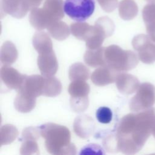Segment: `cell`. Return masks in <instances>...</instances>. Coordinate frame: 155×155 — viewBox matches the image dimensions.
<instances>
[{
    "label": "cell",
    "instance_id": "4316f807",
    "mask_svg": "<svg viewBox=\"0 0 155 155\" xmlns=\"http://www.w3.org/2000/svg\"><path fill=\"white\" fill-rule=\"evenodd\" d=\"M95 23L102 28L106 33L107 37L110 36L113 33L114 30V24L113 21L108 17H101L95 22Z\"/></svg>",
    "mask_w": 155,
    "mask_h": 155
},
{
    "label": "cell",
    "instance_id": "cb8c5ba5",
    "mask_svg": "<svg viewBox=\"0 0 155 155\" xmlns=\"http://www.w3.org/2000/svg\"><path fill=\"white\" fill-rule=\"evenodd\" d=\"M116 82L117 87L121 93H129L132 91L133 87V79L130 75L118 74Z\"/></svg>",
    "mask_w": 155,
    "mask_h": 155
},
{
    "label": "cell",
    "instance_id": "836d02e7",
    "mask_svg": "<svg viewBox=\"0 0 155 155\" xmlns=\"http://www.w3.org/2000/svg\"><path fill=\"white\" fill-rule=\"evenodd\" d=\"M147 2H150V3H152V2H155V0H146Z\"/></svg>",
    "mask_w": 155,
    "mask_h": 155
},
{
    "label": "cell",
    "instance_id": "5b68a950",
    "mask_svg": "<svg viewBox=\"0 0 155 155\" xmlns=\"http://www.w3.org/2000/svg\"><path fill=\"white\" fill-rule=\"evenodd\" d=\"M43 85L44 76L42 75H26L22 86L17 91L36 98L42 95Z\"/></svg>",
    "mask_w": 155,
    "mask_h": 155
},
{
    "label": "cell",
    "instance_id": "ffe728a7",
    "mask_svg": "<svg viewBox=\"0 0 155 155\" xmlns=\"http://www.w3.org/2000/svg\"><path fill=\"white\" fill-rule=\"evenodd\" d=\"M90 70L81 62L74 63L69 68L68 77L71 81H86L90 78Z\"/></svg>",
    "mask_w": 155,
    "mask_h": 155
},
{
    "label": "cell",
    "instance_id": "ba28073f",
    "mask_svg": "<svg viewBox=\"0 0 155 155\" xmlns=\"http://www.w3.org/2000/svg\"><path fill=\"white\" fill-rule=\"evenodd\" d=\"M1 8L16 18L24 17L30 10L25 0H1Z\"/></svg>",
    "mask_w": 155,
    "mask_h": 155
},
{
    "label": "cell",
    "instance_id": "7c38bea8",
    "mask_svg": "<svg viewBox=\"0 0 155 155\" xmlns=\"http://www.w3.org/2000/svg\"><path fill=\"white\" fill-rule=\"evenodd\" d=\"M33 45L39 54L53 51L52 41L45 31H39L33 37Z\"/></svg>",
    "mask_w": 155,
    "mask_h": 155
},
{
    "label": "cell",
    "instance_id": "30bf717a",
    "mask_svg": "<svg viewBox=\"0 0 155 155\" xmlns=\"http://www.w3.org/2000/svg\"><path fill=\"white\" fill-rule=\"evenodd\" d=\"M105 38L107 36L105 31L95 23L94 25H91L84 41L88 49H96L101 47Z\"/></svg>",
    "mask_w": 155,
    "mask_h": 155
},
{
    "label": "cell",
    "instance_id": "44dd1931",
    "mask_svg": "<svg viewBox=\"0 0 155 155\" xmlns=\"http://www.w3.org/2000/svg\"><path fill=\"white\" fill-rule=\"evenodd\" d=\"M137 7L133 0H122L119 4L120 16L124 20H130L137 14Z\"/></svg>",
    "mask_w": 155,
    "mask_h": 155
},
{
    "label": "cell",
    "instance_id": "f546056e",
    "mask_svg": "<svg viewBox=\"0 0 155 155\" xmlns=\"http://www.w3.org/2000/svg\"><path fill=\"white\" fill-rule=\"evenodd\" d=\"M41 136L39 128L33 127L25 128L22 133V137L23 140L25 139H33L38 140Z\"/></svg>",
    "mask_w": 155,
    "mask_h": 155
},
{
    "label": "cell",
    "instance_id": "9a60e30c",
    "mask_svg": "<svg viewBox=\"0 0 155 155\" xmlns=\"http://www.w3.org/2000/svg\"><path fill=\"white\" fill-rule=\"evenodd\" d=\"M36 99L35 97L18 92L14 100L15 108L19 112L28 113L35 107Z\"/></svg>",
    "mask_w": 155,
    "mask_h": 155
},
{
    "label": "cell",
    "instance_id": "7402d4cb",
    "mask_svg": "<svg viewBox=\"0 0 155 155\" xmlns=\"http://www.w3.org/2000/svg\"><path fill=\"white\" fill-rule=\"evenodd\" d=\"M17 128L12 124L2 125L0 129L1 145H8L13 142L18 136Z\"/></svg>",
    "mask_w": 155,
    "mask_h": 155
},
{
    "label": "cell",
    "instance_id": "7a4b0ae2",
    "mask_svg": "<svg viewBox=\"0 0 155 155\" xmlns=\"http://www.w3.org/2000/svg\"><path fill=\"white\" fill-rule=\"evenodd\" d=\"M105 59L108 65L118 71L128 70L133 67V57L130 51H124L116 45H111L105 49Z\"/></svg>",
    "mask_w": 155,
    "mask_h": 155
},
{
    "label": "cell",
    "instance_id": "52a82bcc",
    "mask_svg": "<svg viewBox=\"0 0 155 155\" xmlns=\"http://www.w3.org/2000/svg\"><path fill=\"white\" fill-rule=\"evenodd\" d=\"M37 62L43 76H54L57 72L58 63L53 51L39 54Z\"/></svg>",
    "mask_w": 155,
    "mask_h": 155
},
{
    "label": "cell",
    "instance_id": "1f68e13d",
    "mask_svg": "<svg viewBox=\"0 0 155 155\" xmlns=\"http://www.w3.org/2000/svg\"><path fill=\"white\" fill-rule=\"evenodd\" d=\"M81 154H104V152L103 151L102 148L97 144L95 143H91L89 144L85 147H84L81 152L80 153Z\"/></svg>",
    "mask_w": 155,
    "mask_h": 155
},
{
    "label": "cell",
    "instance_id": "6da1fadb",
    "mask_svg": "<svg viewBox=\"0 0 155 155\" xmlns=\"http://www.w3.org/2000/svg\"><path fill=\"white\" fill-rule=\"evenodd\" d=\"M41 136L45 140L47 151L53 155L76 154V148L71 142V134L65 126L47 123L39 127Z\"/></svg>",
    "mask_w": 155,
    "mask_h": 155
},
{
    "label": "cell",
    "instance_id": "d6986e66",
    "mask_svg": "<svg viewBox=\"0 0 155 155\" xmlns=\"http://www.w3.org/2000/svg\"><path fill=\"white\" fill-rule=\"evenodd\" d=\"M90 88L85 81H71L68 86V91L71 98L87 97Z\"/></svg>",
    "mask_w": 155,
    "mask_h": 155
},
{
    "label": "cell",
    "instance_id": "2e32d148",
    "mask_svg": "<svg viewBox=\"0 0 155 155\" xmlns=\"http://www.w3.org/2000/svg\"><path fill=\"white\" fill-rule=\"evenodd\" d=\"M18 50L13 42L7 41L3 43L1 48V62L4 65H11L17 59Z\"/></svg>",
    "mask_w": 155,
    "mask_h": 155
},
{
    "label": "cell",
    "instance_id": "f1b7e54d",
    "mask_svg": "<svg viewBox=\"0 0 155 155\" xmlns=\"http://www.w3.org/2000/svg\"><path fill=\"white\" fill-rule=\"evenodd\" d=\"M103 145L105 150L110 153L117 151V150H118L117 136L114 135H110L107 136L104 140Z\"/></svg>",
    "mask_w": 155,
    "mask_h": 155
},
{
    "label": "cell",
    "instance_id": "4fadbf2b",
    "mask_svg": "<svg viewBox=\"0 0 155 155\" xmlns=\"http://www.w3.org/2000/svg\"><path fill=\"white\" fill-rule=\"evenodd\" d=\"M105 47H99L96 49H88L84 56V61L90 67H99L107 65L105 59Z\"/></svg>",
    "mask_w": 155,
    "mask_h": 155
},
{
    "label": "cell",
    "instance_id": "603a6c76",
    "mask_svg": "<svg viewBox=\"0 0 155 155\" xmlns=\"http://www.w3.org/2000/svg\"><path fill=\"white\" fill-rule=\"evenodd\" d=\"M91 25L84 22H77L72 23L70 25L71 34L77 39L84 41Z\"/></svg>",
    "mask_w": 155,
    "mask_h": 155
},
{
    "label": "cell",
    "instance_id": "d6a6232c",
    "mask_svg": "<svg viewBox=\"0 0 155 155\" xmlns=\"http://www.w3.org/2000/svg\"><path fill=\"white\" fill-rule=\"evenodd\" d=\"M43 0H25L27 6L31 10L34 8L38 7Z\"/></svg>",
    "mask_w": 155,
    "mask_h": 155
},
{
    "label": "cell",
    "instance_id": "9c48e42d",
    "mask_svg": "<svg viewBox=\"0 0 155 155\" xmlns=\"http://www.w3.org/2000/svg\"><path fill=\"white\" fill-rule=\"evenodd\" d=\"M73 129L75 133L82 139L88 138L94 129L93 119L87 115L77 117L74 122Z\"/></svg>",
    "mask_w": 155,
    "mask_h": 155
},
{
    "label": "cell",
    "instance_id": "ac0fdd59",
    "mask_svg": "<svg viewBox=\"0 0 155 155\" xmlns=\"http://www.w3.org/2000/svg\"><path fill=\"white\" fill-rule=\"evenodd\" d=\"M47 29L49 34L58 41L65 40L69 36L71 32L68 25L60 20L52 22Z\"/></svg>",
    "mask_w": 155,
    "mask_h": 155
},
{
    "label": "cell",
    "instance_id": "8fae6325",
    "mask_svg": "<svg viewBox=\"0 0 155 155\" xmlns=\"http://www.w3.org/2000/svg\"><path fill=\"white\" fill-rule=\"evenodd\" d=\"M63 0H45L42 9L52 22L59 21L64 16Z\"/></svg>",
    "mask_w": 155,
    "mask_h": 155
},
{
    "label": "cell",
    "instance_id": "5bb4252c",
    "mask_svg": "<svg viewBox=\"0 0 155 155\" xmlns=\"http://www.w3.org/2000/svg\"><path fill=\"white\" fill-rule=\"evenodd\" d=\"M29 21L32 27L38 30L47 28L51 24L44 12L42 8L38 7L31 10Z\"/></svg>",
    "mask_w": 155,
    "mask_h": 155
},
{
    "label": "cell",
    "instance_id": "277c9868",
    "mask_svg": "<svg viewBox=\"0 0 155 155\" xmlns=\"http://www.w3.org/2000/svg\"><path fill=\"white\" fill-rule=\"evenodd\" d=\"M25 76L8 65L2 66L0 70L1 81L10 89L18 90L22 86Z\"/></svg>",
    "mask_w": 155,
    "mask_h": 155
},
{
    "label": "cell",
    "instance_id": "d4e9b609",
    "mask_svg": "<svg viewBox=\"0 0 155 155\" xmlns=\"http://www.w3.org/2000/svg\"><path fill=\"white\" fill-rule=\"evenodd\" d=\"M36 140L25 139L20 148V153L21 154H38L39 153V148Z\"/></svg>",
    "mask_w": 155,
    "mask_h": 155
},
{
    "label": "cell",
    "instance_id": "3957f363",
    "mask_svg": "<svg viewBox=\"0 0 155 155\" xmlns=\"http://www.w3.org/2000/svg\"><path fill=\"white\" fill-rule=\"evenodd\" d=\"M94 0H65L64 5L65 13L72 19L82 22L93 13Z\"/></svg>",
    "mask_w": 155,
    "mask_h": 155
},
{
    "label": "cell",
    "instance_id": "e0dca14e",
    "mask_svg": "<svg viewBox=\"0 0 155 155\" xmlns=\"http://www.w3.org/2000/svg\"><path fill=\"white\" fill-rule=\"evenodd\" d=\"M62 91V84L54 76H44V85L42 95L48 97H55Z\"/></svg>",
    "mask_w": 155,
    "mask_h": 155
},
{
    "label": "cell",
    "instance_id": "4dcf8cb0",
    "mask_svg": "<svg viewBox=\"0 0 155 155\" xmlns=\"http://www.w3.org/2000/svg\"><path fill=\"white\" fill-rule=\"evenodd\" d=\"M101 8L106 12L114 11L118 5L117 0H97Z\"/></svg>",
    "mask_w": 155,
    "mask_h": 155
},
{
    "label": "cell",
    "instance_id": "484cf974",
    "mask_svg": "<svg viewBox=\"0 0 155 155\" xmlns=\"http://www.w3.org/2000/svg\"><path fill=\"white\" fill-rule=\"evenodd\" d=\"M88 97L85 98H70V105L71 109L76 113L85 111L88 107Z\"/></svg>",
    "mask_w": 155,
    "mask_h": 155
},
{
    "label": "cell",
    "instance_id": "83f0119b",
    "mask_svg": "<svg viewBox=\"0 0 155 155\" xmlns=\"http://www.w3.org/2000/svg\"><path fill=\"white\" fill-rule=\"evenodd\" d=\"M112 111L107 107H101L99 108L96 113V117L97 120L102 124H108L112 119Z\"/></svg>",
    "mask_w": 155,
    "mask_h": 155
},
{
    "label": "cell",
    "instance_id": "8992f818",
    "mask_svg": "<svg viewBox=\"0 0 155 155\" xmlns=\"http://www.w3.org/2000/svg\"><path fill=\"white\" fill-rule=\"evenodd\" d=\"M119 71L108 65L99 67L91 76L92 82L96 86H105L113 83L117 79Z\"/></svg>",
    "mask_w": 155,
    "mask_h": 155
}]
</instances>
